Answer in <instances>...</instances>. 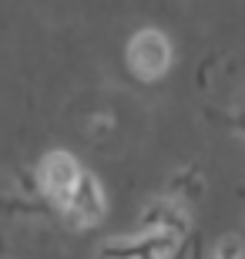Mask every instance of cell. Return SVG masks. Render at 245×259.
<instances>
[{"mask_svg": "<svg viewBox=\"0 0 245 259\" xmlns=\"http://www.w3.org/2000/svg\"><path fill=\"white\" fill-rule=\"evenodd\" d=\"M128 67L141 81H158V77L168 74L171 67V40L155 27L138 30L131 40H128Z\"/></svg>", "mask_w": 245, "mask_h": 259, "instance_id": "6da1fadb", "label": "cell"}, {"mask_svg": "<svg viewBox=\"0 0 245 259\" xmlns=\"http://www.w3.org/2000/svg\"><path fill=\"white\" fill-rule=\"evenodd\" d=\"M81 175H84V168H81V162L71 152H51L40 162V185H44L47 199L54 202L57 209H67L71 205Z\"/></svg>", "mask_w": 245, "mask_h": 259, "instance_id": "7a4b0ae2", "label": "cell"}, {"mask_svg": "<svg viewBox=\"0 0 245 259\" xmlns=\"http://www.w3.org/2000/svg\"><path fill=\"white\" fill-rule=\"evenodd\" d=\"M104 209H108V202H104V189L101 182H97L91 172L81 175V182H77V192L74 199H71V205H67V215H71V222L74 226H94V222H101Z\"/></svg>", "mask_w": 245, "mask_h": 259, "instance_id": "3957f363", "label": "cell"}, {"mask_svg": "<svg viewBox=\"0 0 245 259\" xmlns=\"http://www.w3.org/2000/svg\"><path fill=\"white\" fill-rule=\"evenodd\" d=\"M212 259H242V246H238V239H225L218 242V249Z\"/></svg>", "mask_w": 245, "mask_h": 259, "instance_id": "277c9868", "label": "cell"}]
</instances>
